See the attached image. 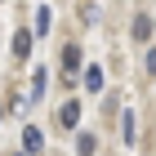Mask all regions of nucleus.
<instances>
[{
	"label": "nucleus",
	"mask_w": 156,
	"mask_h": 156,
	"mask_svg": "<svg viewBox=\"0 0 156 156\" xmlns=\"http://www.w3.org/2000/svg\"><path fill=\"white\" fill-rule=\"evenodd\" d=\"M18 156H27V152H18Z\"/></svg>",
	"instance_id": "ddd939ff"
},
{
	"label": "nucleus",
	"mask_w": 156,
	"mask_h": 156,
	"mask_svg": "<svg viewBox=\"0 0 156 156\" xmlns=\"http://www.w3.org/2000/svg\"><path fill=\"white\" fill-rule=\"evenodd\" d=\"M45 85H49V72L36 67V72H31V98H45Z\"/></svg>",
	"instance_id": "6e6552de"
},
{
	"label": "nucleus",
	"mask_w": 156,
	"mask_h": 156,
	"mask_svg": "<svg viewBox=\"0 0 156 156\" xmlns=\"http://www.w3.org/2000/svg\"><path fill=\"white\" fill-rule=\"evenodd\" d=\"M58 125L62 129H76V125H80V103H76V98H67L58 107Z\"/></svg>",
	"instance_id": "f03ea898"
},
{
	"label": "nucleus",
	"mask_w": 156,
	"mask_h": 156,
	"mask_svg": "<svg viewBox=\"0 0 156 156\" xmlns=\"http://www.w3.org/2000/svg\"><path fill=\"white\" fill-rule=\"evenodd\" d=\"M13 58H31V31H13Z\"/></svg>",
	"instance_id": "20e7f679"
},
{
	"label": "nucleus",
	"mask_w": 156,
	"mask_h": 156,
	"mask_svg": "<svg viewBox=\"0 0 156 156\" xmlns=\"http://www.w3.org/2000/svg\"><path fill=\"white\" fill-rule=\"evenodd\" d=\"M76 152H80V156H94L98 152V138H94V134H76Z\"/></svg>",
	"instance_id": "1a4fd4ad"
},
{
	"label": "nucleus",
	"mask_w": 156,
	"mask_h": 156,
	"mask_svg": "<svg viewBox=\"0 0 156 156\" xmlns=\"http://www.w3.org/2000/svg\"><path fill=\"white\" fill-rule=\"evenodd\" d=\"M147 76L156 80V49H147Z\"/></svg>",
	"instance_id": "9b49d317"
},
{
	"label": "nucleus",
	"mask_w": 156,
	"mask_h": 156,
	"mask_svg": "<svg viewBox=\"0 0 156 156\" xmlns=\"http://www.w3.org/2000/svg\"><path fill=\"white\" fill-rule=\"evenodd\" d=\"M152 31H156V23L147 13H138V18H134V40H152Z\"/></svg>",
	"instance_id": "423d86ee"
},
{
	"label": "nucleus",
	"mask_w": 156,
	"mask_h": 156,
	"mask_svg": "<svg viewBox=\"0 0 156 156\" xmlns=\"http://www.w3.org/2000/svg\"><path fill=\"white\" fill-rule=\"evenodd\" d=\"M76 67H80V45H62V72H67V85H76Z\"/></svg>",
	"instance_id": "f257e3e1"
},
{
	"label": "nucleus",
	"mask_w": 156,
	"mask_h": 156,
	"mask_svg": "<svg viewBox=\"0 0 156 156\" xmlns=\"http://www.w3.org/2000/svg\"><path fill=\"white\" fill-rule=\"evenodd\" d=\"M40 147H45V134H40L36 125H27V129H23V152L31 156V152H40Z\"/></svg>",
	"instance_id": "7ed1b4c3"
},
{
	"label": "nucleus",
	"mask_w": 156,
	"mask_h": 156,
	"mask_svg": "<svg viewBox=\"0 0 156 156\" xmlns=\"http://www.w3.org/2000/svg\"><path fill=\"white\" fill-rule=\"evenodd\" d=\"M120 138H125V143H138V120H134V112L120 116Z\"/></svg>",
	"instance_id": "39448f33"
},
{
	"label": "nucleus",
	"mask_w": 156,
	"mask_h": 156,
	"mask_svg": "<svg viewBox=\"0 0 156 156\" xmlns=\"http://www.w3.org/2000/svg\"><path fill=\"white\" fill-rule=\"evenodd\" d=\"M0 116H5V107H0Z\"/></svg>",
	"instance_id": "f8f14e48"
},
{
	"label": "nucleus",
	"mask_w": 156,
	"mask_h": 156,
	"mask_svg": "<svg viewBox=\"0 0 156 156\" xmlns=\"http://www.w3.org/2000/svg\"><path fill=\"white\" fill-rule=\"evenodd\" d=\"M49 27H54V13H49V9H36V27H31V36H49Z\"/></svg>",
	"instance_id": "0eeeda50"
},
{
	"label": "nucleus",
	"mask_w": 156,
	"mask_h": 156,
	"mask_svg": "<svg viewBox=\"0 0 156 156\" xmlns=\"http://www.w3.org/2000/svg\"><path fill=\"white\" fill-rule=\"evenodd\" d=\"M85 89H103V72L98 67H85Z\"/></svg>",
	"instance_id": "9d476101"
}]
</instances>
